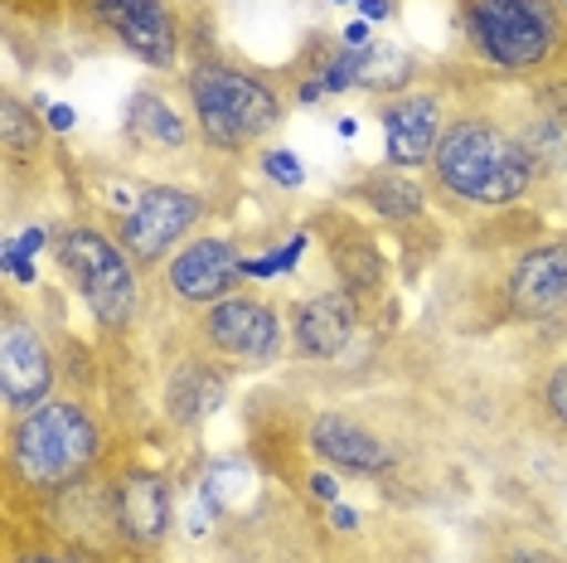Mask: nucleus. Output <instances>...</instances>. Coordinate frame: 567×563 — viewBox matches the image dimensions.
<instances>
[{
	"instance_id": "f257e3e1",
	"label": "nucleus",
	"mask_w": 567,
	"mask_h": 563,
	"mask_svg": "<svg viewBox=\"0 0 567 563\" xmlns=\"http://www.w3.org/2000/svg\"><path fill=\"white\" fill-rule=\"evenodd\" d=\"M432 171L446 185V195L466 204H485V209L514 204L534 185V156L509 132H499L495 122H481V117L446 126L442 141H436Z\"/></svg>"
},
{
	"instance_id": "f03ea898",
	"label": "nucleus",
	"mask_w": 567,
	"mask_h": 563,
	"mask_svg": "<svg viewBox=\"0 0 567 563\" xmlns=\"http://www.w3.org/2000/svg\"><path fill=\"white\" fill-rule=\"evenodd\" d=\"M102 432L83 403L49 399L30 408L10 432V471L30 491H69L97 462Z\"/></svg>"
},
{
	"instance_id": "7ed1b4c3",
	"label": "nucleus",
	"mask_w": 567,
	"mask_h": 563,
	"mask_svg": "<svg viewBox=\"0 0 567 563\" xmlns=\"http://www.w3.org/2000/svg\"><path fill=\"white\" fill-rule=\"evenodd\" d=\"M189 102H195L199 136L218 151H243L281 122L277 88L234 63H199L189 73Z\"/></svg>"
},
{
	"instance_id": "20e7f679",
	"label": "nucleus",
	"mask_w": 567,
	"mask_h": 563,
	"mask_svg": "<svg viewBox=\"0 0 567 563\" xmlns=\"http://www.w3.org/2000/svg\"><path fill=\"white\" fill-rule=\"evenodd\" d=\"M63 277L73 282V291L83 306L97 316L102 326H126L136 316V258L122 248V238H107L97 228H69L54 243Z\"/></svg>"
},
{
	"instance_id": "39448f33",
	"label": "nucleus",
	"mask_w": 567,
	"mask_h": 563,
	"mask_svg": "<svg viewBox=\"0 0 567 563\" xmlns=\"http://www.w3.org/2000/svg\"><path fill=\"white\" fill-rule=\"evenodd\" d=\"M466 30L499 69H538L558 49V10L553 0H471Z\"/></svg>"
},
{
	"instance_id": "423d86ee",
	"label": "nucleus",
	"mask_w": 567,
	"mask_h": 563,
	"mask_svg": "<svg viewBox=\"0 0 567 563\" xmlns=\"http://www.w3.org/2000/svg\"><path fill=\"white\" fill-rule=\"evenodd\" d=\"M199 219H204V199L199 195L175 190V185H151V190H141L136 204L126 209L122 248L132 253L136 263H161Z\"/></svg>"
},
{
	"instance_id": "0eeeda50",
	"label": "nucleus",
	"mask_w": 567,
	"mask_h": 563,
	"mask_svg": "<svg viewBox=\"0 0 567 563\" xmlns=\"http://www.w3.org/2000/svg\"><path fill=\"white\" fill-rule=\"evenodd\" d=\"M49 389H54L49 340L40 336L34 321L10 311L6 326H0V399H6V408H16V413H30V408L49 403Z\"/></svg>"
},
{
	"instance_id": "6e6552de",
	"label": "nucleus",
	"mask_w": 567,
	"mask_h": 563,
	"mask_svg": "<svg viewBox=\"0 0 567 563\" xmlns=\"http://www.w3.org/2000/svg\"><path fill=\"white\" fill-rule=\"evenodd\" d=\"M204 340H209L224 360L272 365L281 355V321L267 301L224 297V301L209 306V316H204Z\"/></svg>"
},
{
	"instance_id": "1a4fd4ad",
	"label": "nucleus",
	"mask_w": 567,
	"mask_h": 563,
	"mask_svg": "<svg viewBox=\"0 0 567 563\" xmlns=\"http://www.w3.org/2000/svg\"><path fill=\"white\" fill-rule=\"evenodd\" d=\"M93 10L141 63H151V69H171L175 63L179 34L165 0H93Z\"/></svg>"
},
{
	"instance_id": "9d476101",
	"label": "nucleus",
	"mask_w": 567,
	"mask_h": 563,
	"mask_svg": "<svg viewBox=\"0 0 567 563\" xmlns=\"http://www.w3.org/2000/svg\"><path fill=\"white\" fill-rule=\"evenodd\" d=\"M243 277V258L228 238H195L171 258V291L179 301H224Z\"/></svg>"
},
{
	"instance_id": "9b49d317",
	"label": "nucleus",
	"mask_w": 567,
	"mask_h": 563,
	"mask_svg": "<svg viewBox=\"0 0 567 563\" xmlns=\"http://www.w3.org/2000/svg\"><path fill=\"white\" fill-rule=\"evenodd\" d=\"M442 112H436V98H398L383 108V156L398 171H412V165L436 156V141H442Z\"/></svg>"
},
{
	"instance_id": "f8f14e48",
	"label": "nucleus",
	"mask_w": 567,
	"mask_h": 563,
	"mask_svg": "<svg viewBox=\"0 0 567 563\" xmlns=\"http://www.w3.org/2000/svg\"><path fill=\"white\" fill-rule=\"evenodd\" d=\"M509 306L519 316H548L567 306V238L528 248L509 273Z\"/></svg>"
},
{
	"instance_id": "ddd939ff",
	"label": "nucleus",
	"mask_w": 567,
	"mask_h": 563,
	"mask_svg": "<svg viewBox=\"0 0 567 563\" xmlns=\"http://www.w3.org/2000/svg\"><path fill=\"white\" fill-rule=\"evenodd\" d=\"M354 326H359L354 291H320V297H311L296 311L291 336L301 345L306 360H334V355H344V345L354 340Z\"/></svg>"
},
{
	"instance_id": "4468645a",
	"label": "nucleus",
	"mask_w": 567,
	"mask_h": 563,
	"mask_svg": "<svg viewBox=\"0 0 567 563\" xmlns=\"http://www.w3.org/2000/svg\"><path fill=\"white\" fill-rule=\"evenodd\" d=\"M117 495V524L132 544H161L165 530H171V485L156 471H126V477L112 485Z\"/></svg>"
},
{
	"instance_id": "2eb2a0df",
	"label": "nucleus",
	"mask_w": 567,
	"mask_h": 563,
	"mask_svg": "<svg viewBox=\"0 0 567 563\" xmlns=\"http://www.w3.org/2000/svg\"><path fill=\"white\" fill-rule=\"evenodd\" d=\"M311 447H316V457H326V462L340 471H354V477H373V471L393 467L389 442L373 438L369 428H359V422L340 418V413H326L311 422Z\"/></svg>"
},
{
	"instance_id": "dca6fc26",
	"label": "nucleus",
	"mask_w": 567,
	"mask_h": 563,
	"mask_svg": "<svg viewBox=\"0 0 567 563\" xmlns=\"http://www.w3.org/2000/svg\"><path fill=\"white\" fill-rule=\"evenodd\" d=\"M224 399H228V379L204 360L179 365L171 375V383H165V413H171L175 428H195V422L218 413Z\"/></svg>"
},
{
	"instance_id": "f3484780",
	"label": "nucleus",
	"mask_w": 567,
	"mask_h": 563,
	"mask_svg": "<svg viewBox=\"0 0 567 563\" xmlns=\"http://www.w3.org/2000/svg\"><path fill=\"white\" fill-rule=\"evenodd\" d=\"M126 132H132L141 146H161V151H179L189 141L185 117H179L161 93H136L132 98V108H126Z\"/></svg>"
},
{
	"instance_id": "a211bd4d",
	"label": "nucleus",
	"mask_w": 567,
	"mask_h": 563,
	"mask_svg": "<svg viewBox=\"0 0 567 563\" xmlns=\"http://www.w3.org/2000/svg\"><path fill=\"white\" fill-rule=\"evenodd\" d=\"M364 199H369V209L373 214H383V219H393V224H408V219H417L422 214V190L408 181V175H373V181L364 185Z\"/></svg>"
},
{
	"instance_id": "6ab92c4d",
	"label": "nucleus",
	"mask_w": 567,
	"mask_h": 563,
	"mask_svg": "<svg viewBox=\"0 0 567 563\" xmlns=\"http://www.w3.org/2000/svg\"><path fill=\"white\" fill-rule=\"evenodd\" d=\"M354 69H359V88H403L412 63L393 44H364L354 49Z\"/></svg>"
},
{
	"instance_id": "aec40b11",
	"label": "nucleus",
	"mask_w": 567,
	"mask_h": 563,
	"mask_svg": "<svg viewBox=\"0 0 567 563\" xmlns=\"http://www.w3.org/2000/svg\"><path fill=\"white\" fill-rule=\"evenodd\" d=\"M40 126L44 122L34 117L20 98H6V108H0V141H6L10 156H16V161L34 156V151H40Z\"/></svg>"
},
{
	"instance_id": "412c9836",
	"label": "nucleus",
	"mask_w": 567,
	"mask_h": 563,
	"mask_svg": "<svg viewBox=\"0 0 567 563\" xmlns=\"http://www.w3.org/2000/svg\"><path fill=\"white\" fill-rule=\"evenodd\" d=\"M334 267H340V277H344V291H373L383 282L379 253L364 248V243H344V248H334Z\"/></svg>"
},
{
	"instance_id": "4be33fe9",
	"label": "nucleus",
	"mask_w": 567,
	"mask_h": 563,
	"mask_svg": "<svg viewBox=\"0 0 567 563\" xmlns=\"http://www.w3.org/2000/svg\"><path fill=\"white\" fill-rule=\"evenodd\" d=\"M262 171L272 175L281 190H301V185H306V165L296 161L291 151H267V156H262Z\"/></svg>"
},
{
	"instance_id": "5701e85b",
	"label": "nucleus",
	"mask_w": 567,
	"mask_h": 563,
	"mask_svg": "<svg viewBox=\"0 0 567 563\" xmlns=\"http://www.w3.org/2000/svg\"><path fill=\"white\" fill-rule=\"evenodd\" d=\"M544 399H548V413H553V418H558L563 428H567V365H558V369H553V375H548Z\"/></svg>"
},
{
	"instance_id": "b1692460",
	"label": "nucleus",
	"mask_w": 567,
	"mask_h": 563,
	"mask_svg": "<svg viewBox=\"0 0 567 563\" xmlns=\"http://www.w3.org/2000/svg\"><path fill=\"white\" fill-rule=\"evenodd\" d=\"M44 122H49V132H73V126H79V112H73L69 102H54V108L44 112Z\"/></svg>"
},
{
	"instance_id": "393cba45",
	"label": "nucleus",
	"mask_w": 567,
	"mask_h": 563,
	"mask_svg": "<svg viewBox=\"0 0 567 563\" xmlns=\"http://www.w3.org/2000/svg\"><path fill=\"white\" fill-rule=\"evenodd\" d=\"M0 263H6V273H16L20 282H34V263H30V258H20V253L10 248V243H6V253H0Z\"/></svg>"
},
{
	"instance_id": "a878e982",
	"label": "nucleus",
	"mask_w": 567,
	"mask_h": 563,
	"mask_svg": "<svg viewBox=\"0 0 567 563\" xmlns=\"http://www.w3.org/2000/svg\"><path fill=\"white\" fill-rule=\"evenodd\" d=\"M330 524H334V530H359V510L344 505V501H334L330 505Z\"/></svg>"
},
{
	"instance_id": "bb28decb",
	"label": "nucleus",
	"mask_w": 567,
	"mask_h": 563,
	"mask_svg": "<svg viewBox=\"0 0 567 563\" xmlns=\"http://www.w3.org/2000/svg\"><path fill=\"white\" fill-rule=\"evenodd\" d=\"M359 16H364V20H389L393 16V0H359Z\"/></svg>"
},
{
	"instance_id": "cd10ccee",
	"label": "nucleus",
	"mask_w": 567,
	"mask_h": 563,
	"mask_svg": "<svg viewBox=\"0 0 567 563\" xmlns=\"http://www.w3.org/2000/svg\"><path fill=\"white\" fill-rule=\"evenodd\" d=\"M311 491L320 495V501H330V505H334V495H340V491H334V477H330V471H316V477H311Z\"/></svg>"
},
{
	"instance_id": "c85d7f7f",
	"label": "nucleus",
	"mask_w": 567,
	"mask_h": 563,
	"mask_svg": "<svg viewBox=\"0 0 567 563\" xmlns=\"http://www.w3.org/2000/svg\"><path fill=\"white\" fill-rule=\"evenodd\" d=\"M344 44H350V49H364V44H369V20L344 24Z\"/></svg>"
},
{
	"instance_id": "c756f323",
	"label": "nucleus",
	"mask_w": 567,
	"mask_h": 563,
	"mask_svg": "<svg viewBox=\"0 0 567 563\" xmlns=\"http://www.w3.org/2000/svg\"><path fill=\"white\" fill-rule=\"evenodd\" d=\"M509 563H558V559H553L548 549H519V554H514Z\"/></svg>"
},
{
	"instance_id": "7c9ffc66",
	"label": "nucleus",
	"mask_w": 567,
	"mask_h": 563,
	"mask_svg": "<svg viewBox=\"0 0 567 563\" xmlns=\"http://www.w3.org/2000/svg\"><path fill=\"white\" fill-rule=\"evenodd\" d=\"M20 563H79L73 554H24Z\"/></svg>"
},
{
	"instance_id": "2f4dec72",
	"label": "nucleus",
	"mask_w": 567,
	"mask_h": 563,
	"mask_svg": "<svg viewBox=\"0 0 567 563\" xmlns=\"http://www.w3.org/2000/svg\"><path fill=\"white\" fill-rule=\"evenodd\" d=\"M553 6H558V10H563V16H567V0H553Z\"/></svg>"
},
{
	"instance_id": "473e14b6",
	"label": "nucleus",
	"mask_w": 567,
	"mask_h": 563,
	"mask_svg": "<svg viewBox=\"0 0 567 563\" xmlns=\"http://www.w3.org/2000/svg\"><path fill=\"white\" fill-rule=\"evenodd\" d=\"M334 6H359V0H334Z\"/></svg>"
}]
</instances>
